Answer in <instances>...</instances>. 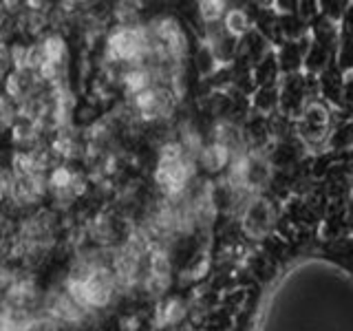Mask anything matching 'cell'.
<instances>
[{
	"label": "cell",
	"instance_id": "3",
	"mask_svg": "<svg viewBox=\"0 0 353 331\" xmlns=\"http://www.w3.org/2000/svg\"><path fill=\"white\" fill-rule=\"evenodd\" d=\"M201 16L205 22H216L223 16V3H201Z\"/></svg>",
	"mask_w": 353,
	"mask_h": 331
},
{
	"label": "cell",
	"instance_id": "2",
	"mask_svg": "<svg viewBox=\"0 0 353 331\" xmlns=\"http://www.w3.org/2000/svg\"><path fill=\"white\" fill-rule=\"evenodd\" d=\"M181 303L179 301H168V303H163L161 309H159V320H161V325H172L176 323V318L181 316Z\"/></svg>",
	"mask_w": 353,
	"mask_h": 331
},
{
	"label": "cell",
	"instance_id": "1",
	"mask_svg": "<svg viewBox=\"0 0 353 331\" xmlns=\"http://www.w3.org/2000/svg\"><path fill=\"white\" fill-rule=\"evenodd\" d=\"M250 27V20H248V14L241 9H232L230 14L225 16V29L230 33H234V36H239V33L248 31Z\"/></svg>",
	"mask_w": 353,
	"mask_h": 331
},
{
	"label": "cell",
	"instance_id": "4",
	"mask_svg": "<svg viewBox=\"0 0 353 331\" xmlns=\"http://www.w3.org/2000/svg\"><path fill=\"white\" fill-rule=\"evenodd\" d=\"M0 58H3V42H0Z\"/></svg>",
	"mask_w": 353,
	"mask_h": 331
}]
</instances>
